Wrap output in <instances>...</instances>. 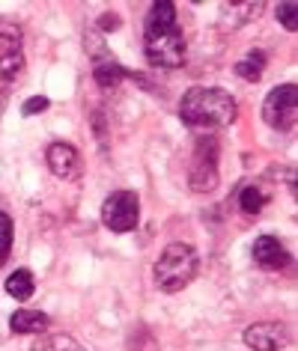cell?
<instances>
[{"mask_svg":"<svg viewBox=\"0 0 298 351\" xmlns=\"http://www.w3.org/2000/svg\"><path fill=\"white\" fill-rule=\"evenodd\" d=\"M30 351H84V346L75 337H66V333H51V337L33 342Z\"/></svg>","mask_w":298,"mask_h":351,"instance_id":"2e32d148","label":"cell"},{"mask_svg":"<svg viewBox=\"0 0 298 351\" xmlns=\"http://www.w3.org/2000/svg\"><path fill=\"white\" fill-rule=\"evenodd\" d=\"M51 319L42 310H19L10 315V328L12 333H45Z\"/></svg>","mask_w":298,"mask_h":351,"instance_id":"7c38bea8","label":"cell"},{"mask_svg":"<svg viewBox=\"0 0 298 351\" xmlns=\"http://www.w3.org/2000/svg\"><path fill=\"white\" fill-rule=\"evenodd\" d=\"M262 72H266V54H262V51H251V54H244L239 63H236V75L244 77L248 84H257Z\"/></svg>","mask_w":298,"mask_h":351,"instance_id":"9a60e30c","label":"cell"},{"mask_svg":"<svg viewBox=\"0 0 298 351\" xmlns=\"http://www.w3.org/2000/svg\"><path fill=\"white\" fill-rule=\"evenodd\" d=\"M236 113H239V104L221 86H194L179 101L182 122L188 128H200V131H215L230 125Z\"/></svg>","mask_w":298,"mask_h":351,"instance_id":"7a4b0ae2","label":"cell"},{"mask_svg":"<svg viewBox=\"0 0 298 351\" xmlns=\"http://www.w3.org/2000/svg\"><path fill=\"white\" fill-rule=\"evenodd\" d=\"M244 346L253 351H280L289 346V330L280 322H257L244 328Z\"/></svg>","mask_w":298,"mask_h":351,"instance_id":"ba28073f","label":"cell"},{"mask_svg":"<svg viewBox=\"0 0 298 351\" xmlns=\"http://www.w3.org/2000/svg\"><path fill=\"white\" fill-rule=\"evenodd\" d=\"M119 24H122V21H119V15H117V12H104L102 19H99V27H102L104 33H111V30H119Z\"/></svg>","mask_w":298,"mask_h":351,"instance_id":"44dd1931","label":"cell"},{"mask_svg":"<svg viewBox=\"0 0 298 351\" xmlns=\"http://www.w3.org/2000/svg\"><path fill=\"white\" fill-rule=\"evenodd\" d=\"M93 77H95V84L104 86V90H113V86H119L122 81L128 77V72L122 69L117 60H113L111 54L108 57H102V60H95V66H93Z\"/></svg>","mask_w":298,"mask_h":351,"instance_id":"8fae6325","label":"cell"},{"mask_svg":"<svg viewBox=\"0 0 298 351\" xmlns=\"http://www.w3.org/2000/svg\"><path fill=\"white\" fill-rule=\"evenodd\" d=\"M146 60L159 69H176L185 63V33L179 30L176 6L170 0L149 6L146 30H144Z\"/></svg>","mask_w":298,"mask_h":351,"instance_id":"6da1fadb","label":"cell"},{"mask_svg":"<svg viewBox=\"0 0 298 351\" xmlns=\"http://www.w3.org/2000/svg\"><path fill=\"white\" fill-rule=\"evenodd\" d=\"M48 108H51V101L45 99V95H33V99H27L21 104V113H24V117H36V113L48 110Z\"/></svg>","mask_w":298,"mask_h":351,"instance_id":"ffe728a7","label":"cell"},{"mask_svg":"<svg viewBox=\"0 0 298 351\" xmlns=\"http://www.w3.org/2000/svg\"><path fill=\"white\" fill-rule=\"evenodd\" d=\"M295 12H298V6L293 3V0H289V3H280L277 6V21L284 24L286 30H295L298 24H295Z\"/></svg>","mask_w":298,"mask_h":351,"instance_id":"d6986e66","label":"cell"},{"mask_svg":"<svg viewBox=\"0 0 298 351\" xmlns=\"http://www.w3.org/2000/svg\"><path fill=\"white\" fill-rule=\"evenodd\" d=\"M48 170L57 176V179H78L81 176V152L72 143H51L48 146Z\"/></svg>","mask_w":298,"mask_h":351,"instance_id":"9c48e42d","label":"cell"},{"mask_svg":"<svg viewBox=\"0 0 298 351\" xmlns=\"http://www.w3.org/2000/svg\"><path fill=\"white\" fill-rule=\"evenodd\" d=\"M24 54H21V30L10 21H0V110H3L15 77L21 75Z\"/></svg>","mask_w":298,"mask_h":351,"instance_id":"277c9868","label":"cell"},{"mask_svg":"<svg viewBox=\"0 0 298 351\" xmlns=\"http://www.w3.org/2000/svg\"><path fill=\"white\" fill-rule=\"evenodd\" d=\"M286 247L280 244V239L275 235H260L257 241H253V262L262 268V271H277L286 265Z\"/></svg>","mask_w":298,"mask_h":351,"instance_id":"30bf717a","label":"cell"},{"mask_svg":"<svg viewBox=\"0 0 298 351\" xmlns=\"http://www.w3.org/2000/svg\"><path fill=\"white\" fill-rule=\"evenodd\" d=\"M12 239H15V230H12V221L10 215L0 212V265L10 259V250H12Z\"/></svg>","mask_w":298,"mask_h":351,"instance_id":"ac0fdd59","label":"cell"},{"mask_svg":"<svg viewBox=\"0 0 298 351\" xmlns=\"http://www.w3.org/2000/svg\"><path fill=\"white\" fill-rule=\"evenodd\" d=\"M260 12V3H224L221 6V19H227L221 27L224 30H236V27H242V24H248L251 21V15H257Z\"/></svg>","mask_w":298,"mask_h":351,"instance_id":"5bb4252c","label":"cell"},{"mask_svg":"<svg viewBox=\"0 0 298 351\" xmlns=\"http://www.w3.org/2000/svg\"><path fill=\"white\" fill-rule=\"evenodd\" d=\"M262 206H266V194L257 188V185H244L242 194H239V208L244 215H260Z\"/></svg>","mask_w":298,"mask_h":351,"instance_id":"e0dca14e","label":"cell"},{"mask_svg":"<svg viewBox=\"0 0 298 351\" xmlns=\"http://www.w3.org/2000/svg\"><path fill=\"white\" fill-rule=\"evenodd\" d=\"M188 182L194 191H200V194H206V191H212L218 185V146H215V140L203 137L197 143L194 167H191V173H188Z\"/></svg>","mask_w":298,"mask_h":351,"instance_id":"52a82bcc","label":"cell"},{"mask_svg":"<svg viewBox=\"0 0 298 351\" xmlns=\"http://www.w3.org/2000/svg\"><path fill=\"white\" fill-rule=\"evenodd\" d=\"M140 221V199L131 191H117L102 203V223L111 232H131Z\"/></svg>","mask_w":298,"mask_h":351,"instance_id":"8992f818","label":"cell"},{"mask_svg":"<svg viewBox=\"0 0 298 351\" xmlns=\"http://www.w3.org/2000/svg\"><path fill=\"white\" fill-rule=\"evenodd\" d=\"M262 119L275 131H293L298 119V90L295 84H284L271 90L262 101Z\"/></svg>","mask_w":298,"mask_h":351,"instance_id":"5b68a950","label":"cell"},{"mask_svg":"<svg viewBox=\"0 0 298 351\" xmlns=\"http://www.w3.org/2000/svg\"><path fill=\"white\" fill-rule=\"evenodd\" d=\"M197 265H200L197 250L185 241H173L161 250L159 262H155V286L168 295L182 292L194 280Z\"/></svg>","mask_w":298,"mask_h":351,"instance_id":"3957f363","label":"cell"},{"mask_svg":"<svg viewBox=\"0 0 298 351\" xmlns=\"http://www.w3.org/2000/svg\"><path fill=\"white\" fill-rule=\"evenodd\" d=\"M6 292H10V298H15V301H30L33 292H36V280H33L27 268H19L6 280Z\"/></svg>","mask_w":298,"mask_h":351,"instance_id":"4fadbf2b","label":"cell"}]
</instances>
